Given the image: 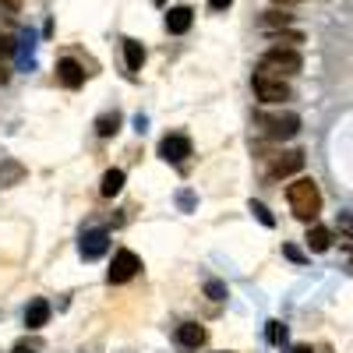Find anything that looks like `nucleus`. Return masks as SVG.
I'll list each match as a JSON object with an SVG mask.
<instances>
[{"label": "nucleus", "instance_id": "bb28decb", "mask_svg": "<svg viewBox=\"0 0 353 353\" xmlns=\"http://www.w3.org/2000/svg\"><path fill=\"white\" fill-rule=\"evenodd\" d=\"M230 4H233V0H209V8H212V11H226Z\"/></svg>", "mask_w": 353, "mask_h": 353}, {"label": "nucleus", "instance_id": "1a4fd4ad", "mask_svg": "<svg viewBox=\"0 0 353 353\" xmlns=\"http://www.w3.org/2000/svg\"><path fill=\"white\" fill-rule=\"evenodd\" d=\"M57 78H61L64 88H81L85 85V71L78 61H71V57H64L61 64H57Z\"/></svg>", "mask_w": 353, "mask_h": 353}, {"label": "nucleus", "instance_id": "39448f33", "mask_svg": "<svg viewBox=\"0 0 353 353\" xmlns=\"http://www.w3.org/2000/svg\"><path fill=\"white\" fill-rule=\"evenodd\" d=\"M141 272V258L134 254V251H117L113 254V265H110V272H106V279L113 283V286H121V283H128V279H134Z\"/></svg>", "mask_w": 353, "mask_h": 353}, {"label": "nucleus", "instance_id": "c756f323", "mask_svg": "<svg viewBox=\"0 0 353 353\" xmlns=\"http://www.w3.org/2000/svg\"><path fill=\"white\" fill-rule=\"evenodd\" d=\"M276 4H297V0H276Z\"/></svg>", "mask_w": 353, "mask_h": 353}, {"label": "nucleus", "instance_id": "f8f14e48", "mask_svg": "<svg viewBox=\"0 0 353 353\" xmlns=\"http://www.w3.org/2000/svg\"><path fill=\"white\" fill-rule=\"evenodd\" d=\"M46 321H50V304L46 301H32L25 307V325L28 329H43Z\"/></svg>", "mask_w": 353, "mask_h": 353}, {"label": "nucleus", "instance_id": "b1692460", "mask_svg": "<svg viewBox=\"0 0 353 353\" xmlns=\"http://www.w3.org/2000/svg\"><path fill=\"white\" fill-rule=\"evenodd\" d=\"M339 233H346L353 241V212H339Z\"/></svg>", "mask_w": 353, "mask_h": 353}, {"label": "nucleus", "instance_id": "cd10ccee", "mask_svg": "<svg viewBox=\"0 0 353 353\" xmlns=\"http://www.w3.org/2000/svg\"><path fill=\"white\" fill-rule=\"evenodd\" d=\"M11 353H32V350H28V346H14Z\"/></svg>", "mask_w": 353, "mask_h": 353}, {"label": "nucleus", "instance_id": "393cba45", "mask_svg": "<svg viewBox=\"0 0 353 353\" xmlns=\"http://www.w3.org/2000/svg\"><path fill=\"white\" fill-rule=\"evenodd\" d=\"M283 254H286L290 261H297V265H304V251H301V248H293V244H286V248H283Z\"/></svg>", "mask_w": 353, "mask_h": 353}, {"label": "nucleus", "instance_id": "c85d7f7f", "mask_svg": "<svg viewBox=\"0 0 353 353\" xmlns=\"http://www.w3.org/2000/svg\"><path fill=\"white\" fill-rule=\"evenodd\" d=\"M293 353H311V346H297V350H293Z\"/></svg>", "mask_w": 353, "mask_h": 353}, {"label": "nucleus", "instance_id": "9b49d317", "mask_svg": "<svg viewBox=\"0 0 353 353\" xmlns=\"http://www.w3.org/2000/svg\"><path fill=\"white\" fill-rule=\"evenodd\" d=\"M25 181V166L18 159H0V188H14Z\"/></svg>", "mask_w": 353, "mask_h": 353}, {"label": "nucleus", "instance_id": "ddd939ff", "mask_svg": "<svg viewBox=\"0 0 353 353\" xmlns=\"http://www.w3.org/2000/svg\"><path fill=\"white\" fill-rule=\"evenodd\" d=\"M176 343L188 346V350H198V346L205 343V329H201V325H194V321H188V325L176 329Z\"/></svg>", "mask_w": 353, "mask_h": 353}, {"label": "nucleus", "instance_id": "dca6fc26", "mask_svg": "<svg viewBox=\"0 0 353 353\" xmlns=\"http://www.w3.org/2000/svg\"><path fill=\"white\" fill-rule=\"evenodd\" d=\"M121 188H124V170H106L99 191H103L106 198H113V194H121Z\"/></svg>", "mask_w": 353, "mask_h": 353}, {"label": "nucleus", "instance_id": "7c9ffc66", "mask_svg": "<svg viewBox=\"0 0 353 353\" xmlns=\"http://www.w3.org/2000/svg\"><path fill=\"white\" fill-rule=\"evenodd\" d=\"M156 4H166V0H156Z\"/></svg>", "mask_w": 353, "mask_h": 353}, {"label": "nucleus", "instance_id": "f3484780", "mask_svg": "<svg viewBox=\"0 0 353 353\" xmlns=\"http://www.w3.org/2000/svg\"><path fill=\"white\" fill-rule=\"evenodd\" d=\"M96 131L103 134V138H110V134H117V131H121V113H103L99 117V121H96Z\"/></svg>", "mask_w": 353, "mask_h": 353}, {"label": "nucleus", "instance_id": "423d86ee", "mask_svg": "<svg viewBox=\"0 0 353 353\" xmlns=\"http://www.w3.org/2000/svg\"><path fill=\"white\" fill-rule=\"evenodd\" d=\"M261 159H269V176H272V181H283V176L301 173V170H304V152H301V149L272 152V156H261Z\"/></svg>", "mask_w": 353, "mask_h": 353}, {"label": "nucleus", "instance_id": "2eb2a0df", "mask_svg": "<svg viewBox=\"0 0 353 353\" xmlns=\"http://www.w3.org/2000/svg\"><path fill=\"white\" fill-rule=\"evenodd\" d=\"M304 241H307V248H311V251H318V254H321V251H329V248H332V233H329L325 226H311Z\"/></svg>", "mask_w": 353, "mask_h": 353}, {"label": "nucleus", "instance_id": "412c9836", "mask_svg": "<svg viewBox=\"0 0 353 353\" xmlns=\"http://www.w3.org/2000/svg\"><path fill=\"white\" fill-rule=\"evenodd\" d=\"M205 293H209L212 301H226V286H223L219 279H209V283H205Z\"/></svg>", "mask_w": 353, "mask_h": 353}, {"label": "nucleus", "instance_id": "6ab92c4d", "mask_svg": "<svg viewBox=\"0 0 353 353\" xmlns=\"http://www.w3.org/2000/svg\"><path fill=\"white\" fill-rule=\"evenodd\" d=\"M248 209H251V212L258 216V223H261V226H276V219H272V212H269V209H265V205H261V201H251V205H248Z\"/></svg>", "mask_w": 353, "mask_h": 353}, {"label": "nucleus", "instance_id": "f257e3e1", "mask_svg": "<svg viewBox=\"0 0 353 353\" xmlns=\"http://www.w3.org/2000/svg\"><path fill=\"white\" fill-rule=\"evenodd\" d=\"M286 198H290V212L304 219V223H314L318 212H321V191L311 176H297L290 188H286Z\"/></svg>", "mask_w": 353, "mask_h": 353}, {"label": "nucleus", "instance_id": "f03ea898", "mask_svg": "<svg viewBox=\"0 0 353 353\" xmlns=\"http://www.w3.org/2000/svg\"><path fill=\"white\" fill-rule=\"evenodd\" d=\"M301 68H304L301 53H297V50H290V46H272V50H265V53H261V61H258V71H261V74H272V78L301 74Z\"/></svg>", "mask_w": 353, "mask_h": 353}, {"label": "nucleus", "instance_id": "5701e85b", "mask_svg": "<svg viewBox=\"0 0 353 353\" xmlns=\"http://www.w3.org/2000/svg\"><path fill=\"white\" fill-rule=\"evenodd\" d=\"M8 57H14V39L8 32H0V61H8Z\"/></svg>", "mask_w": 353, "mask_h": 353}, {"label": "nucleus", "instance_id": "a878e982", "mask_svg": "<svg viewBox=\"0 0 353 353\" xmlns=\"http://www.w3.org/2000/svg\"><path fill=\"white\" fill-rule=\"evenodd\" d=\"M0 8L4 11H21V0H0Z\"/></svg>", "mask_w": 353, "mask_h": 353}, {"label": "nucleus", "instance_id": "9d476101", "mask_svg": "<svg viewBox=\"0 0 353 353\" xmlns=\"http://www.w3.org/2000/svg\"><path fill=\"white\" fill-rule=\"evenodd\" d=\"M191 21H194L191 8H170V14H166V32H173V36H184L188 28H191Z\"/></svg>", "mask_w": 353, "mask_h": 353}, {"label": "nucleus", "instance_id": "a211bd4d", "mask_svg": "<svg viewBox=\"0 0 353 353\" xmlns=\"http://www.w3.org/2000/svg\"><path fill=\"white\" fill-rule=\"evenodd\" d=\"M265 339H269L272 346H279V343L286 339V329H283V321H269V325H265Z\"/></svg>", "mask_w": 353, "mask_h": 353}, {"label": "nucleus", "instance_id": "4be33fe9", "mask_svg": "<svg viewBox=\"0 0 353 353\" xmlns=\"http://www.w3.org/2000/svg\"><path fill=\"white\" fill-rule=\"evenodd\" d=\"M261 25H265V28H272V25H290V14H283V11H269V14L261 18Z\"/></svg>", "mask_w": 353, "mask_h": 353}, {"label": "nucleus", "instance_id": "6e6552de", "mask_svg": "<svg viewBox=\"0 0 353 353\" xmlns=\"http://www.w3.org/2000/svg\"><path fill=\"white\" fill-rule=\"evenodd\" d=\"M106 248H110V233H106V230H88L85 237H81V244H78V251H81V258H85V261L103 258V254H106Z\"/></svg>", "mask_w": 353, "mask_h": 353}, {"label": "nucleus", "instance_id": "aec40b11", "mask_svg": "<svg viewBox=\"0 0 353 353\" xmlns=\"http://www.w3.org/2000/svg\"><path fill=\"white\" fill-rule=\"evenodd\" d=\"M272 43H276V46H290V50H293L297 43H304V36H301V32H276V36H272Z\"/></svg>", "mask_w": 353, "mask_h": 353}, {"label": "nucleus", "instance_id": "4468645a", "mask_svg": "<svg viewBox=\"0 0 353 353\" xmlns=\"http://www.w3.org/2000/svg\"><path fill=\"white\" fill-rule=\"evenodd\" d=\"M124 61H128V71L138 74L141 64H145V46L138 39H124Z\"/></svg>", "mask_w": 353, "mask_h": 353}, {"label": "nucleus", "instance_id": "20e7f679", "mask_svg": "<svg viewBox=\"0 0 353 353\" xmlns=\"http://www.w3.org/2000/svg\"><path fill=\"white\" fill-rule=\"evenodd\" d=\"M251 85H254V96H258L261 103H286V99L293 96V92H290V85H286L283 78H272V74H261V71H254Z\"/></svg>", "mask_w": 353, "mask_h": 353}, {"label": "nucleus", "instance_id": "7ed1b4c3", "mask_svg": "<svg viewBox=\"0 0 353 353\" xmlns=\"http://www.w3.org/2000/svg\"><path fill=\"white\" fill-rule=\"evenodd\" d=\"M254 124L261 128L265 138L286 141V138H293V134L301 131V117H297V113H258Z\"/></svg>", "mask_w": 353, "mask_h": 353}, {"label": "nucleus", "instance_id": "0eeeda50", "mask_svg": "<svg viewBox=\"0 0 353 353\" xmlns=\"http://www.w3.org/2000/svg\"><path fill=\"white\" fill-rule=\"evenodd\" d=\"M191 156V138H184V134H166L163 141H159V159H166V163H184Z\"/></svg>", "mask_w": 353, "mask_h": 353}]
</instances>
